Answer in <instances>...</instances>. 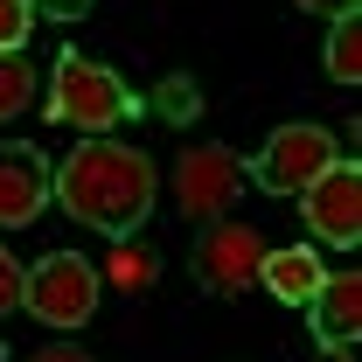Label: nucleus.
<instances>
[{"mask_svg":"<svg viewBox=\"0 0 362 362\" xmlns=\"http://www.w3.org/2000/svg\"><path fill=\"white\" fill-rule=\"evenodd\" d=\"M300 216H307V230H314L320 244H334V251H356L362 244V168L349 153L320 181L300 188Z\"/></svg>","mask_w":362,"mask_h":362,"instance_id":"7","label":"nucleus"},{"mask_svg":"<svg viewBox=\"0 0 362 362\" xmlns=\"http://www.w3.org/2000/svg\"><path fill=\"white\" fill-rule=\"evenodd\" d=\"M258 265H265V237L251 223H230V216H216V223H202V237H195V251H188V272L202 279V293H244V286H258Z\"/></svg>","mask_w":362,"mask_h":362,"instance_id":"6","label":"nucleus"},{"mask_svg":"<svg viewBox=\"0 0 362 362\" xmlns=\"http://www.w3.org/2000/svg\"><path fill=\"white\" fill-rule=\"evenodd\" d=\"M153 160L126 146V139H77L70 153H63V168H56V202L77 216L84 230L98 237H139L146 216H153Z\"/></svg>","mask_w":362,"mask_h":362,"instance_id":"1","label":"nucleus"},{"mask_svg":"<svg viewBox=\"0 0 362 362\" xmlns=\"http://www.w3.org/2000/svg\"><path fill=\"white\" fill-rule=\"evenodd\" d=\"M320 362H356V356H349V349H320Z\"/></svg>","mask_w":362,"mask_h":362,"instance_id":"19","label":"nucleus"},{"mask_svg":"<svg viewBox=\"0 0 362 362\" xmlns=\"http://www.w3.org/2000/svg\"><path fill=\"white\" fill-rule=\"evenodd\" d=\"M244 188H251V181H244V160L230 153L223 139L181 146V160H175V209L188 216V223H216V216H230Z\"/></svg>","mask_w":362,"mask_h":362,"instance_id":"5","label":"nucleus"},{"mask_svg":"<svg viewBox=\"0 0 362 362\" xmlns=\"http://www.w3.org/2000/svg\"><path fill=\"white\" fill-rule=\"evenodd\" d=\"M21 307V265H14V251L0 244V314H14Z\"/></svg>","mask_w":362,"mask_h":362,"instance_id":"15","label":"nucleus"},{"mask_svg":"<svg viewBox=\"0 0 362 362\" xmlns=\"http://www.w3.org/2000/svg\"><path fill=\"white\" fill-rule=\"evenodd\" d=\"M49 202H56V168L42 160V146L0 139V230H28Z\"/></svg>","mask_w":362,"mask_h":362,"instance_id":"8","label":"nucleus"},{"mask_svg":"<svg viewBox=\"0 0 362 362\" xmlns=\"http://www.w3.org/2000/svg\"><path fill=\"white\" fill-rule=\"evenodd\" d=\"M35 35V7L28 0H0V49H28Z\"/></svg>","mask_w":362,"mask_h":362,"instance_id":"14","label":"nucleus"},{"mask_svg":"<svg viewBox=\"0 0 362 362\" xmlns=\"http://www.w3.org/2000/svg\"><path fill=\"white\" fill-rule=\"evenodd\" d=\"M28 7H42L49 21H84V14L98 7V0H28Z\"/></svg>","mask_w":362,"mask_h":362,"instance_id":"16","label":"nucleus"},{"mask_svg":"<svg viewBox=\"0 0 362 362\" xmlns=\"http://www.w3.org/2000/svg\"><path fill=\"white\" fill-rule=\"evenodd\" d=\"M28 362H98V356H84V349H70V341H56V349H35Z\"/></svg>","mask_w":362,"mask_h":362,"instance_id":"17","label":"nucleus"},{"mask_svg":"<svg viewBox=\"0 0 362 362\" xmlns=\"http://www.w3.org/2000/svg\"><path fill=\"white\" fill-rule=\"evenodd\" d=\"M307 320H314L320 349H356V334H362V279L356 272H327L320 293L307 300Z\"/></svg>","mask_w":362,"mask_h":362,"instance_id":"9","label":"nucleus"},{"mask_svg":"<svg viewBox=\"0 0 362 362\" xmlns=\"http://www.w3.org/2000/svg\"><path fill=\"white\" fill-rule=\"evenodd\" d=\"M98 300H105V279H98V265L84 251H42L21 272V307L42 327H56V334H77L98 314Z\"/></svg>","mask_w":362,"mask_h":362,"instance_id":"3","label":"nucleus"},{"mask_svg":"<svg viewBox=\"0 0 362 362\" xmlns=\"http://www.w3.org/2000/svg\"><path fill=\"white\" fill-rule=\"evenodd\" d=\"M28 98H35V63H28L21 49H0V126L21 119Z\"/></svg>","mask_w":362,"mask_h":362,"instance_id":"12","label":"nucleus"},{"mask_svg":"<svg viewBox=\"0 0 362 362\" xmlns=\"http://www.w3.org/2000/svg\"><path fill=\"white\" fill-rule=\"evenodd\" d=\"M327 77L334 84H356L362 77V21L356 14H334L327 21Z\"/></svg>","mask_w":362,"mask_h":362,"instance_id":"11","label":"nucleus"},{"mask_svg":"<svg viewBox=\"0 0 362 362\" xmlns=\"http://www.w3.org/2000/svg\"><path fill=\"white\" fill-rule=\"evenodd\" d=\"M98 279L119 286V293H126V286H153V279H160V258H146L133 237H119V258H112V272H98Z\"/></svg>","mask_w":362,"mask_h":362,"instance_id":"13","label":"nucleus"},{"mask_svg":"<svg viewBox=\"0 0 362 362\" xmlns=\"http://www.w3.org/2000/svg\"><path fill=\"white\" fill-rule=\"evenodd\" d=\"M293 7H307V14H327V21H334V14H356V0H293Z\"/></svg>","mask_w":362,"mask_h":362,"instance_id":"18","label":"nucleus"},{"mask_svg":"<svg viewBox=\"0 0 362 362\" xmlns=\"http://www.w3.org/2000/svg\"><path fill=\"white\" fill-rule=\"evenodd\" d=\"M133 90L112 63H98L84 49H63L56 56V77H49V126H77L84 139L112 133L119 119H133Z\"/></svg>","mask_w":362,"mask_h":362,"instance_id":"2","label":"nucleus"},{"mask_svg":"<svg viewBox=\"0 0 362 362\" xmlns=\"http://www.w3.org/2000/svg\"><path fill=\"white\" fill-rule=\"evenodd\" d=\"M334 160H341L334 126H320V119H293V126H279V133L258 146V160H244V181L265 188V195H300V188L320 181Z\"/></svg>","mask_w":362,"mask_h":362,"instance_id":"4","label":"nucleus"},{"mask_svg":"<svg viewBox=\"0 0 362 362\" xmlns=\"http://www.w3.org/2000/svg\"><path fill=\"white\" fill-rule=\"evenodd\" d=\"M320 279H327V265H320V251H307V244L265 251V265H258V286H265L272 300H286V307H307L320 293Z\"/></svg>","mask_w":362,"mask_h":362,"instance_id":"10","label":"nucleus"}]
</instances>
